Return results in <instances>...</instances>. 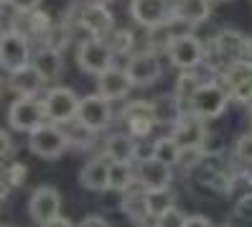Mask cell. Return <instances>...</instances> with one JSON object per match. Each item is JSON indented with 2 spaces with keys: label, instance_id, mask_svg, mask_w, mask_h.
Returning a JSON list of instances; mask_svg holds the SVG:
<instances>
[{
  "label": "cell",
  "instance_id": "1",
  "mask_svg": "<svg viewBox=\"0 0 252 227\" xmlns=\"http://www.w3.org/2000/svg\"><path fill=\"white\" fill-rule=\"evenodd\" d=\"M245 56H247V36H242L234 28H224L209 41L204 62H209L212 69L224 72L227 67H232L234 62H240Z\"/></svg>",
  "mask_w": 252,
  "mask_h": 227
},
{
  "label": "cell",
  "instance_id": "2",
  "mask_svg": "<svg viewBox=\"0 0 252 227\" xmlns=\"http://www.w3.org/2000/svg\"><path fill=\"white\" fill-rule=\"evenodd\" d=\"M66 148H69V138H66L64 128L51 123V120L28 133V151L43 161L62 158L66 153Z\"/></svg>",
  "mask_w": 252,
  "mask_h": 227
},
{
  "label": "cell",
  "instance_id": "3",
  "mask_svg": "<svg viewBox=\"0 0 252 227\" xmlns=\"http://www.w3.org/2000/svg\"><path fill=\"white\" fill-rule=\"evenodd\" d=\"M227 102H229L227 87L221 82L212 79V82H204L196 89V95L191 97V102H189V113L199 115L201 120H214V117H219L221 113L227 110Z\"/></svg>",
  "mask_w": 252,
  "mask_h": 227
},
{
  "label": "cell",
  "instance_id": "4",
  "mask_svg": "<svg viewBox=\"0 0 252 227\" xmlns=\"http://www.w3.org/2000/svg\"><path fill=\"white\" fill-rule=\"evenodd\" d=\"M112 59H115V51L110 49V43L105 38H84L79 46H77V64L82 72L87 74H94L99 77L102 72H107L112 67Z\"/></svg>",
  "mask_w": 252,
  "mask_h": 227
},
{
  "label": "cell",
  "instance_id": "5",
  "mask_svg": "<svg viewBox=\"0 0 252 227\" xmlns=\"http://www.w3.org/2000/svg\"><path fill=\"white\" fill-rule=\"evenodd\" d=\"M43 120H46L43 100L38 102L36 97H16L8 108V123H10L13 130L31 133L38 125H43Z\"/></svg>",
  "mask_w": 252,
  "mask_h": 227
},
{
  "label": "cell",
  "instance_id": "6",
  "mask_svg": "<svg viewBox=\"0 0 252 227\" xmlns=\"http://www.w3.org/2000/svg\"><path fill=\"white\" fill-rule=\"evenodd\" d=\"M79 97L74 95V89L69 87H54L51 92H46L43 97V108H46V120L56 125H64V123H71L77 120L79 115Z\"/></svg>",
  "mask_w": 252,
  "mask_h": 227
},
{
  "label": "cell",
  "instance_id": "7",
  "mask_svg": "<svg viewBox=\"0 0 252 227\" xmlns=\"http://www.w3.org/2000/svg\"><path fill=\"white\" fill-rule=\"evenodd\" d=\"M31 46H28L26 34H21L18 28H8L0 38V64L5 72H16L26 64H31Z\"/></svg>",
  "mask_w": 252,
  "mask_h": 227
},
{
  "label": "cell",
  "instance_id": "8",
  "mask_svg": "<svg viewBox=\"0 0 252 227\" xmlns=\"http://www.w3.org/2000/svg\"><path fill=\"white\" fill-rule=\"evenodd\" d=\"M221 84L227 87L232 100L242 105H252V59L250 62L240 59L232 67H227L221 72Z\"/></svg>",
  "mask_w": 252,
  "mask_h": 227
},
{
  "label": "cell",
  "instance_id": "9",
  "mask_svg": "<svg viewBox=\"0 0 252 227\" xmlns=\"http://www.w3.org/2000/svg\"><path fill=\"white\" fill-rule=\"evenodd\" d=\"M123 123L127 125V133L135 135V138H145L148 133L153 130L156 120V105L151 100H132L123 108Z\"/></svg>",
  "mask_w": 252,
  "mask_h": 227
},
{
  "label": "cell",
  "instance_id": "10",
  "mask_svg": "<svg viewBox=\"0 0 252 227\" xmlns=\"http://www.w3.org/2000/svg\"><path fill=\"white\" fill-rule=\"evenodd\" d=\"M125 72L135 87H151L163 74V64H160V56L148 49V51L130 54V62H127Z\"/></svg>",
  "mask_w": 252,
  "mask_h": 227
},
{
  "label": "cell",
  "instance_id": "11",
  "mask_svg": "<svg viewBox=\"0 0 252 227\" xmlns=\"http://www.w3.org/2000/svg\"><path fill=\"white\" fill-rule=\"evenodd\" d=\"M166 54H168L173 67H179V69H196L204 62V56H206V46L194 34H186V36L173 38Z\"/></svg>",
  "mask_w": 252,
  "mask_h": 227
},
{
  "label": "cell",
  "instance_id": "12",
  "mask_svg": "<svg viewBox=\"0 0 252 227\" xmlns=\"http://www.w3.org/2000/svg\"><path fill=\"white\" fill-rule=\"evenodd\" d=\"M77 23H79L90 36H94V38H107V36L115 31L112 13L105 8V3H97V0H94V3H90V5H82V8H79Z\"/></svg>",
  "mask_w": 252,
  "mask_h": 227
},
{
  "label": "cell",
  "instance_id": "13",
  "mask_svg": "<svg viewBox=\"0 0 252 227\" xmlns=\"http://www.w3.org/2000/svg\"><path fill=\"white\" fill-rule=\"evenodd\" d=\"M77 117L90 130L99 133V130H105L110 125V120H112V105H110L107 97H102V95H87L79 102V115Z\"/></svg>",
  "mask_w": 252,
  "mask_h": 227
},
{
  "label": "cell",
  "instance_id": "14",
  "mask_svg": "<svg viewBox=\"0 0 252 227\" xmlns=\"http://www.w3.org/2000/svg\"><path fill=\"white\" fill-rule=\"evenodd\" d=\"M28 212H31L33 222H38L43 227L46 222H51L54 217H59V212H62V194H59L54 187H38L31 194Z\"/></svg>",
  "mask_w": 252,
  "mask_h": 227
},
{
  "label": "cell",
  "instance_id": "15",
  "mask_svg": "<svg viewBox=\"0 0 252 227\" xmlns=\"http://www.w3.org/2000/svg\"><path fill=\"white\" fill-rule=\"evenodd\" d=\"M206 120H201L194 113H184L181 120L173 125V138L181 143V148H194V146H204V141L209 138V130H206Z\"/></svg>",
  "mask_w": 252,
  "mask_h": 227
},
{
  "label": "cell",
  "instance_id": "16",
  "mask_svg": "<svg viewBox=\"0 0 252 227\" xmlns=\"http://www.w3.org/2000/svg\"><path fill=\"white\" fill-rule=\"evenodd\" d=\"M135 181L143 189H158L171 184V166L153 156H145L135 166Z\"/></svg>",
  "mask_w": 252,
  "mask_h": 227
},
{
  "label": "cell",
  "instance_id": "17",
  "mask_svg": "<svg viewBox=\"0 0 252 227\" xmlns=\"http://www.w3.org/2000/svg\"><path fill=\"white\" fill-rule=\"evenodd\" d=\"M130 77L125 69H117V67H110L107 72H102L97 77V95L107 97L110 102L112 100H125L130 95Z\"/></svg>",
  "mask_w": 252,
  "mask_h": 227
},
{
  "label": "cell",
  "instance_id": "18",
  "mask_svg": "<svg viewBox=\"0 0 252 227\" xmlns=\"http://www.w3.org/2000/svg\"><path fill=\"white\" fill-rule=\"evenodd\" d=\"M79 184L90 191H107L110 189V158L97 156L87 161L79 169Z\"/></svg>",
  "mask_w": 252,
  "mask_h": 227
},
{
  "label": "cell",
  "instance_id": "19",
  "mask_svg": "<svg viewBox=\"0 0 252 227\" xmlns=\"http://www.w3.org/2000/svg\"><path fill=\"white\" fill-rule=\"evenodd\" d=\"M130 16L140 26L153 28L168 21V3L166 0H130Z\"/></svg>",
  "mask_w": 252,
  "mask_h": 227
},
{
  "label": "cell",
  "instance_id": "20",
  "mask_svg": "<svg viewBox=\"0 0 252 227\" xmlns=\"http://www.w3.org/2000/svg\"><path fill=\"white\" fill-rule=\"evenodd\" d=\"M110 161H123V163H132L140 153H138V143H135V135L130 133H115L105 138V153Z\"/></svg>",
  "mask_w": 252,
  "mask_h": 227
},
{
  "label": "cell",
  "instance_id": "21",
  "mask_svg": "<svg viewBox=\"0 0 252 227\" xmlns=\"http://www.w3.org/2000/svg\"><path fill=\"white\" fill-rule=\"evenodd\" d=\"M43 82H46V79L41 77V72L33 64H26V67H21L16 72H10V77H8V87L18 97H33L41 89Z\"/></svg>",
  "mask_w": 252,
  "mask_h": 227
},
{
  "label": "cell",
  "instance_id": "22",
  "mask_svg": "<svg viewBox=\"0 0 252 227\" xmlns=\"http://www.w3.org/2000/svg\"><path fill=\"white\" fill-rule=\"evenodd\" d=\"M31 64L41 72V77L46 79V82H51V79H56L59 74H62V69H64V56H62V49H54V46H41L36 54H33V59H31Z\"/></svg>",
  "mask_w": 252,
  "mask_h": 227
},
{
  "label": "cell",
  "instance_id": "23",
  "mask_svg": "<svg viewBox=\"0 0 252 227\" xmlns=\"http://www.w3.org/2000/svg\"><path fill=\"white\" fill-rule=\"evenodd\" d=\"M123 212L132 220V222H145L151 217V209H148V194L145 189H138V191H123V202H120Z\"/></svg>",
  "mask_w": 252,
  "mask_h": 227
},
{
  "label": "cell",
  "instance_id": "24",
  "mask_svg": "<svg viewBox=\"0 0 252 227\" xmlns=\"http://www.w3.org/2000/svg\"><path fill=\"white\" fill-rule=\"evenodd\" d=\"M153 105H156V120L158 123H166V125H176L181 120V115L186 113L184 102L176 95H163V97L153 100Z\"/></svg>",
  "mask_w": 252,
  "mask_h": 227
},
{
  "label": "cell",
  "instance_id": "25",
  "mask_svg": "<svg viewBox=\"0 0 252 227\" xmlns=\"http://www.w3.org/2000/svg\"><path fill=\"white\" fill-rule=\"evenodd\" d=\"M148 194V209H151V217H160L166 212L176 209V194L171 187H158V189H145Z\"/></svg>",
  "mask_w": 252,
  "mask_h": 227
},
{
  "label": "cell",
  "instance_id": "26",
  "mask_svg": "<svg viewBox=\"0 0 252 227\" xmlns=\"http://www.w3.org/2000/svg\"><path fill=\"white\" fill-rule=\"evenodd\" d=\"M201 84H204L201 74H196L194 69H181L179 79H176V87H173V95L179 97V100L184 102V108L189 110V102H191V97L196 95V89H199Z\"/></svg>",
  "mask_w": 252,
  "mask_h": 227
},
{
  "label": "cell",
  "instance_id": "27",
  "mask_svg": "<svg viewBox=\"0 0 252 227\" xmlns=\"http://www.w3.org/2000/svg\"><path fill=\"white\" fill-rule=\"evenodd\" d=\"M181 143L173 138V135H166V138H158L151 148V156L163 161V163H168V166H176L181 161Z\"/></svg>",
  "mask_w": 252,
  "mask_h": 227
},
{
  "label": "cell",
  "instance_id": "28",
  "mask_svg": "<svg viewBox=\"0 0 252 227\" xmlns=\"http://www.w3.org/2000/svg\"><path fill=\"white\" fill-rule=\"evenodd\" d=\"M132 184H135V169H132V163L110 161V189L112 191H127Z\"/></svg>",
  "mask_w": 252,
  "mask_h": 227
},
{
  "label": "cell",
  "instance_id": "29",
  "mask_svg": "<svg viewBox=\"0 0 252 227\" xmlns=\"http://www.w3.org/2000/svg\"><path fill=\"white\" fill-rule=\"evenodd\" d=\"M176 13H179L181 18L191 21V23H201L209 18L212 13V0H179V5H176Z\"/></svg>",
  "mask_w": 252,
  "mask_h": 227
},
{
  "label": "cell",
  "instance_id": "30",
  "mask_svg": "<svg viewBox=\"0 0 252 227\" xmlns=\"http://www.w3.org/2000/svg\"><path fill=\"white\" fill-rule=\"evenodd\" d=\"M62 128H64L66 138H69V146H74V148H87V146L94 141V130L87 128L79 117L71 120V123H64Z\"/></svg>",
  "mask_w": 252,
  "mask_h": 227
},
{
  "label": "cell",
  "instance_id": "31",
  "mask_svg": "<svg viewBox=\"0 0 252 227\" xmlns=\"http://www.w3.org/2000/svg\"><path fill=\"white\" fill-rule=\"evenodd\" d=\"M105 41L110 43V49L115 54H123V56L132 54V49H135V36H132V31H127V28H115Z\"/></svg>",
  "mask_w": 252,
  "mask_h": 227
},
{
  "label": "cell",
  "instance_id": "32",
  "mask_svg": "<svg viewBox=\"0 0 252 227\" xmlns=\"http://www.w3.org/2000/svg\"><path fill=\"white\" fill-rule=\"evenodd\" d=\"M171 41H173V34L168 31V26H166V23L153 26L151 31H148V49L156 51V54H158V51H168Z\"/></svg>",
  "mask_w": 252,
  "mask_h": 227
},
{
  "label": "cell",
  "instance_id": "33",
  "mask_svg": "<svg viewBox=\"0 0 252 227\" xmlns=\"http://www.w3.org/2000/svg\"><path fill=\"white\" fill-rule=\"evenodd\" d=\"M26 176H28V169L23 163H13L10 158L5 161V169H3V184H8V187H23V181H26Z\"/></svg>",
  "mask_w": 252,
  "mask_h": 227
},
{
  "label": "cell",
  "instance_id": "34",
  "mask_svg": "<svg viewBox=\"0 0 252 227\" xmlns=\"http://www.w3.org/2000/svg\"><path fill=\"white\" fill-rule=\"evenodd\" d=\"M234 153H237V158H240V161L252 163V133L240 135V141H237V146H234Z\"/></svg>",
  "mask_w": 252,
  "mask_h": 227
},
{
  "label": "cell",
  "instance_id": "35",
  "mask_svg": "<svg viewBox=\"0 0 252 227\" xmlns=\"http://www.w3.org/2000/svg\"><path fill=\"white\" fill-rule=\"evenodd\" d=\"M156 227H186V217L179 209H171V212H166V215L156 217Z\"/></svg>",
  "mask_w": 252,
  "mask_h": 227
},
{
  "label": "cell",
  "instance_id": "36",
  "mask_svg": "<svg viewBox=\"0 0 252 227\" xmlns=\"http://www.w3.org/2000/svg\"><path fill=\"white\" fill-rule=\"evenodd\" d=\"M237 217L252 220V194L250 196H242V199L237 202Z\"/></svg>",
  "mask_w": 252,
  "mask_h": 227
},
{
  "label": "cell",
  "instance_id": "37",
  "mask_svg": "<svg viewBox=\"0 0 252 227\" xmlns=\"http://www.w3.org/2000/svg\"><path fill=\"white\" fill-rule=\"evenodd\" d=\"M79 227H112L105 217H99V215H90V217H84L79 222Z\"/></svg>",
  "mask_w": 252,
  "mask_h": 227
},
{
  "label": "cell",
  "instance_id": "38",
  "mask_svg": "<svg viewBox=\"0 0 252 227\" xmlns=\"http://www.w3.org/2000/svg\"><path fill=\"white\" fill-rule=\"evenodd\" d=\"M10 5L16 8L18 13H26V10H36L41 5V0H13Z\"/></svg>",
  "mask_w": 252,
  "mask_h": 227
},
{
  "label": "cell",
  "instance_id": "39",
  "mask_svg": "<svg viewBox=\"0 0 252 227\" xmlns=\"http://www.w3.org/2000/svg\"><path fill=\"white\" fill-rule=\"evenodd\" d=\"M186 227H214V225H212V220H206L201 215H191V217H186Z\"/></svg>",
  "mask_w": 252,
  "mask_h": 227
},
{
  "label": "cell",
  "instance_id": "40",
  "mask_svg": "<svg viewBox=\"0 0 252 227\" xmlns=\"http://www.w3.org/2000/svg\"><path fill=\"white\" fill-rule=\"evenodd\" d=\"M0 138H3V158L8 161L13 156V143H10V130H3L0 133Z\"/></svg>",
  "mask_w": 252,
  "mask_h": 227
},
{
  "label": "cell",
  "instance_id": "41",
  "mask_svg": "<svg viewBox=\"0 0 252 227\" xmlns=\"http://www.w3.org/2000/svg\"><path fill=\"white\" fill-rule=\"evenodd\" d=\"M43 227H74L66 217H62V215H59V217H54L51 222H46V225H43Z\"/></svg>",
  "mask_w": 252,
  "mask_h": 227
},
{
  "label": "cell",
  "instance_id": "42",
  "mask_svg": "<svg viewBox=\"0 0 252 227\" xmlns=\"http://www.w3.org/2000/svg\"><path fill=\"white\" fill-rule=\"evenodd\" d=\"M247 56H250V59H252V34H250V36H247Z\"/></svg>",
  "mask_w": 252,
  "mask_h": 227
},
{
  "label": "cell",
  "instance_id": "43",
  "mask_svg": "<svg viewBox=\"0 0 252 227\" xmlns=\"http://www.w3.org/2000/svg\"><path fill=\"white\" fill-rule=\"evenodd\" d=\"M250 125H252V105H250Z\"/></svg>",
  "mask_w": 252,
  "mask_h": 227
},
{
  "label": "cell",
  "instance_id": "44",
  "mask_svg": "<svg viewBox=\"0 0 252 227\" xmlns=\"http://www.w3.org/2000/svg\"><path fill=\"white\" fill-rule=\"evenodd\" d=\"M97 3H112V0H97Z\"/></svg>",
  "mask_w": 252,
  "mask_h": 227
},
{
  "label": "cell",
  "instance_id": "45",
  "mask_svg": "<svg viewBox=\"0 0 252 227\" xmlns=\"http://www.w3.org/2000/svg\"><path fill=\"white\" fill-rule=\"evenodd\" d=\"M3 3H5V5H10V3H13V0H3Z\"/></svg>",
  "mask_w": 252,
  "mask_h": 227
},
{
  "label": "cell",
  "instance_id": "46",
  "mask_svg": "<svg viewBox=\"0 0 252 227\" xmlns=\"http://www.w3.org/2000/svg\"><path fill=\"white\" fill-rule=\"evenodd\" d=\"M227 227H232V225H227Z\"/></svg>",
  "mask_w": 252,
  "mask_h": 227
},
{
  "label": "cell",
  "instance_id": "47",
  "mask_svg": "<svg viewBox=\"0 0 252 227\" xmlns=\"http://www.w3.org/2000/svg\"><path fill=\"white\" fill-rule=\"evenodd\" d=\"M250 3H252V0H250Z\"/></svg>",
  "mask_w": 252,
  "mask_h": 227
},
{
  "label": "cell",
  "instance_id": "48",
  "mask_svg": "<svg viewBox=\"0 0 252 227\" xmlns=\"http://www.w3.org/2000/svg\"><path fill=\"white\" fill-rule=\"evenodd\" d=\"M5 227H8V225H5Z\"/></svg>",
  "mask_w": 252,
  "mask_h": 227
},
{
  "label": "cell",
  "instance_id": "49",
  "mask_svg": "<svg viewBox=\"0 0 252 227\" xmlns=\"http://www.w3.org/2000/svg\"><path fill=\"white\" fill-rule=\"evenodd\" d=\"M250 166H252V163H250Z\"/></svg>",
  "mask_w": 252,
  "mask_h": 227
}]
</instances>
